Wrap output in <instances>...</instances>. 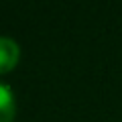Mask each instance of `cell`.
<instances>
[{
    "label": "cell",
    "mask_w": 122,
    "mask_h": 122,
    "mask_svg": "<svg viewBox=\"0 0 122 122\" xmlns=\"http://www.w3.org/2000/svg\"><path fill=\"white\" fill-rule=\"evenodd\" d=\"M20 57V49H18L16 41L8 39V37H0V73L14 69Z\"/></svg>",
    "instance_id": "obj_1"
},
{
    "label": "cell",
    "mask_w": 122,
    "mask_h": 122,
    "mask_svg": "<svg viewBox=\"0 0 122 122\" xmlns=\"http://www.w3.org/2000/svg\"><path fill=\"white\" fill-rule=\"evenodd\" d=\"M16 104H14L12 90L4 83H0V122H12Z\"/></svg>",
    "instance_id": "obj_2"
}]
</instances>
